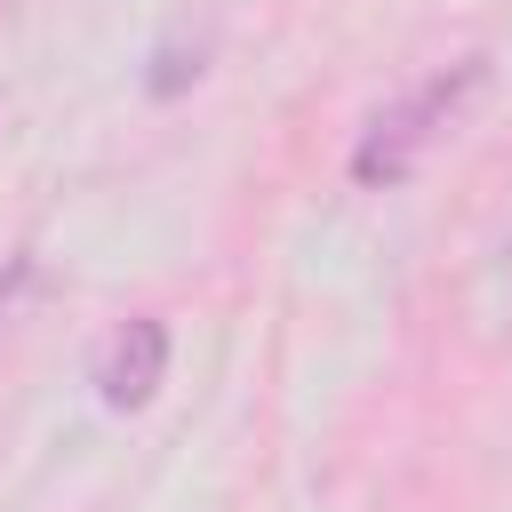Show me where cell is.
I'll list each match as a JSON object with an SVG mask.
<instances>
[{
	"label": "cell",
	"mask_w": 512,
	"mask_h": 512,
	"mask_svg": "<svg viewBox=\"0 0 512 512\" xmlns=\"http://www.w3.org/2000/svg\"><path fill=\"white\" fill-rule=\"evenodd\" d=\"M480 80H488V64L472 56V64H456V72L424 80L416 96H400L392 112H376V120H368V136L352 144V176H360V184H400V176L432 152V136L464 112V96H472Z\"/></svg>",
	"instance_id": "obj_1"
},
{
	"label": "cell",
	"mask_w": 512,
	"mask_h": 512,
	"mask_svg": "<svg viewBox=\"0 0 512 512\" xmlns=\"http://www.w3.org/2000/svg\"><path fill=\"white\" fill-rule=\"evenodd\" d=\"M160 376H168V328H160V320L112 328V344H104V360H96L104 408H144V400L160 392Z\"/></svg>",
	"instance_id": "obj_2"
},
{
	"label": "cell",
	"mask_w": 512,
	"mask_h": 512,
	"mask_svg": "<svg viewBox=\"0 0 512 512\" xmlns=\"http://www.w3.org/2000/svg\"><path fill=\"white\" fill-rule=\"evenodd\" d=\"M24 280H32V264H24V256H16V264H8V280H0V320H8V296H16V288H24Z\"/></svg>",
	"instance_id": "obj_3"
}]
</instances>
